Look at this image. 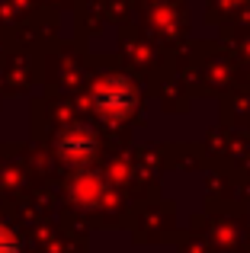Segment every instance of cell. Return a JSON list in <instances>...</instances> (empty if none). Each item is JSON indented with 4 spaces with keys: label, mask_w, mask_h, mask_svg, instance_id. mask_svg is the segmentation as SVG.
<instances>
[{
    "label": "cell",
    "mask_w": 250,
    "mask_h": 253,
    "mask_svg": "<svg viewBox=\"0 0 250 253\" xmlns=\"http://www.w3.org/2000/svg\"><path fill=\"white\" fill-rule=\"evenodd\" d=\"M0 253H19V244H16V237L10 234V231L0 224Z\"/></svg>",
    "instance_id": "3"
},
{
    "label": "cell",
    "mask_w": 250,
    "mask_h": 253,
    "mask_svg": "<svg viewBox=\"0 0 250 253\" xmlns=\"http://www.w3.org/2000/svg\"><path fill=\"white\" fill-rule=\"evenodd\" d=\"M93 148H96V141H93V135H90L87 128H74V131H68V135L61 138V154L68 157V161H87L90 154H93Z\"/></svg>",
    "instance_id": "2"
},
{
    "label": "cell",
    "mask_w": 250,
    "mask_h": 253,
    "mask_svg": "<svg viewBox=\"0 0 250 253\" xmlns=\"http://www.w3.org/2000/svg\"><path fill=\"white\" fill-rule=\"evenodd\" d=\"M93 103H96V109L109 119L128 116L131 106H135V86L125 81V77H106V81L96 86Z\"/></svg>",
    "instance_id": "1"
}]
</instances>
